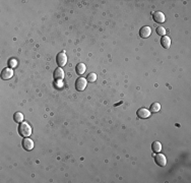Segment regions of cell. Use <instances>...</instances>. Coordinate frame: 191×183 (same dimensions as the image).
I'll return each instance as SVG.
<instances>
[{"label":"cell","instance_id":"1","mask_svg":"<svg viewBox=\"0 0 191 183\" xmlns=\"http://www.w3.org/2000/svg\"><path fill=\"white\" fill-rule=\"evenodd\" d=\"M19 132L22 136L28 137L32 133V127L28 122H22L19 126Z\"/></svg>","mask_w":191,"mask_h":183},{"label":"cell","instance_id":"2","mask_svg":"<svg viewBox=\"0 0 191 183\" xmlns=\"http://www.w3.org/2000/svg\"><path fill=\"white\" fill-rule=\"evenodd\" d=\"M86 85H88V81L85 78H78L75 81V88L78 92L85 91L86 88Z\"/></svg>","mask_w":191,"mask_h":183},{"label":"cell","instance_id":"3","mask_svg":"<svg viewBox=\"0 0 191 183\" xmlns=\"http://www.w3.org/2000/svg\"><path fill=\"white\" fill-rule=\"evenodd\" d=\"M56 62L59 65V67H63L67 63V56L65 52H60L56 57Z\"/></svg>","mask_w":191,"mask_h":183},{"label":"cell","instance_id":"4","mask_svg":"<svg viewBox=\"0 0 191 183\" xmlns=\"http://www.w3.org/2000/svg\"><path fill=\"white\" fill-rule=\"evenodd\" d=\"M155 162H156V164L158 165V166L165 167L166 164H167L166 156L163 155V154H157L156 156H155Z\"/></svg>","mask_w":191,"mask_h":183},{"label":"cell","instance_id":"5","mask_svg":"<svg viewBox=\"0 0 191 183\" xmlns=\"http://www.w3.org/2000/svg\"><path fill=\"white\" fill-rule=\"evenodd\" d=\"M13 76V69L10 68V67H5V68L2 70L1 72V78L4 81H7V79H10Z\"/></svg>","mask_w":191,"mask_h":183},{"label":"cell","instance_id":"6","mask_svg":"<svg viewBox=\"0 0 191 183\" xmlns=\"http://www.w3.org/2000/svg\"><path fill=\"white\" fill-rule=\"evenodd\" d=\"M136 115L140 119H147V118L151 116V111L145 108H139L138 110L136 111Z\"/></svg>","mask_w":191,"mask_h":183},{"label":"cell","instance_id":"7","mask_svg":"<svg viewBox=\"0 0 191 183\" xmlns=\"http://www.w3.org/2000/svg\"><path fill=\"white\" fill-rule=\"evenodd\" d=\"M153 19L156 22L163 23L166 20V16L162 11H155L153 13Z\"/></svg>","mask_w":191,"mask_h":183},{"label":"cell","instance_id":"8","mask_svg":"<svg viewBox=\"0 0 191 183\" xmlns=\"http://www.w3.org/2000/svg\"><path fill=\"white\" fill-rule=\"evenodd\" d=\"M139 35H140V37L143 38V39H147V38H148L151 35V26H142V28L140 29V31H139Z\"/></svg>","mask_w":191,"mask_h":183},{"label":"cell","instance_id":"9","mask_svg":"<svg viewBox=\"0 0 191 183\" xmlns=\"http://www.w3.org/2000/svg\"><path fill=\"white\" fill-rule=\"evenodd\" d=\"M23 147L26 150H32L34 149V141H33L31 138L26 137L25 140H23Z\"/></svg>","mask_w":191,"mask_h":183},{"label":"cell","instance_id":"10","mask_svg":"<svg viewBox=\"0 0 191 183\" xmlns=\"http://www.w3.org/2000/svg\"><path fill=\"white\" fill-rule=\"evenodd\" d=\"M54 78L56 81H61L64 78V71L61 67H58L54 70Z\"/></svg>","mask_w":191,"mask_h":183},{"label":"cell","instance_id":"11","mask_svg":"<svg viewBox=\"0 0 191 183\" xmlns=\"http://www.w3.org/2000/svg\"><path fill=\"white\" fill-rule=\"evenodd\" d=\"M161 44L165 49H169L170 46H171V39L168 36H164L161 39Z\"/></svg>","mask_w":191,"mask_h":183},{"label":"cell","instance_id":"12","mask_svg":"<svg viewBox=\"0 0 191 183\" xmlns=\"http://www.w3.org/2000/svg\"><path fill=\"white\" fill-rule=\"evenodd\" d=\"M75 70H76V73H77L78 75L83 74V73L85 72V70H86L85 64H83V63H78V64L76 65V67H75Z\"/></svg>","mask_w":191,"mask_h":183},{"label":"cell","instance_id":"13","mask_svg":"<svg viewBox=\"0 0 191 183\" xmlns=\"http://www.w3.org/2000/svg\"><path fill=\"white\" fill-rule=\"evenodd\" d=\"M151 149H153L155 153H160L161 150H162V144H161L160 141H155L151 144Z\"/></svg>","mask_w":191,"mask_h":183},{"label":"cell","instance_id":"14","mask_svg":"<svg viewBox=\"0 0 191 183\" xmlns=\"http://www.w3.org/2000/svg\"><path fill=\"white\" fill-rule=\"evenodd\" d=\"M13 119L17 123H22L23 122V114L20 113V112H16V113H14V116H13Z\"/></svg>","mask_w":191,"mask_h":183},{"label":"cell","instance_id":"15","mask_svg":"<svg viewBox=\"0 0 191 183\" xmlns=\"http://www.w3.org/2000/svg\"><path fill=\"white\" fill-rule=\"evenodd\" d=\"M160 110H161L160 103H153L151 105V112H153V113H158Z\"/></svg>","mask_w":191,"mask_h":183},{"label":"cell","instance_id":"16","mask_svg":"<svg viewBox=\"0 0 191 183\" xmlns=\"http://www.w3.org/2000/svg\"><path fill=\"white\" fill-rule=\"evenodd\" d=\"M156 31H157V34L162 37H164L166 35V29L164 28V26H158Z\"/></svg>","mask_w":191,"mask_h":183},{"label":"cell","instance_id":"17","mask_svg":"<svg viewBox=\"0 0 191 183\" xmlns=\"http://www.w3.org/2000/svg\"><path fill=\"white\" fill-rule=\"evenodd\" d=\"M96 79H97V74L94 72L89 73V74L88 75V78H86V81H88L89 82H95Z\"/></svg>","mask_w":191,"mask_h":183},{"label":"cell","instance_id":"18","mask_svg":"<svg viewBox=\"0 0 191 183\" xmlns=\"http://www.w3.org/2000/svg\"><path fill=\"white\" fill-rule=\"evenodd\" d=\"M8 64H9V67H10V68H14V67H16V65H17V61H16V59L11 58L10 60L8 61Z\"/></svg>","mask_w":191,"mask_h":183}]
</instances>
